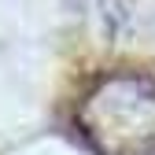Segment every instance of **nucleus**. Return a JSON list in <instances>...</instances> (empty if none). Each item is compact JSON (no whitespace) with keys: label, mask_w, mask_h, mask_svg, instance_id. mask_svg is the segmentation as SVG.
<instances>
[{"label":"nucleus","mask_w":155,"mask_h":155,"mask_svg":"<svg viewBox=\"0 0 155 155\" xmlns=\"http://www.w3.org/2000/svg\"><path fill=\"white\" fill-rule=\"evenodd\" d=\"M81 126L104 151H126L155 133V85L137 74H118L96 85L81 107Z\"/></svg>","instance_id":"nucleus-1"},{"label":"nucleus","mask_w":155,"mask_h":155,"mask_svg":"<svg viewBox=\"0 0 155 155\" xmlns=\"http://www.w3.org/2000/svg\"><path fill=\"white\" fill-rule=\"evenodd\" d=\"M133 155H155V151H133Z\"/></svg>","instance_id":"nucleus-2"}]
</instances>
